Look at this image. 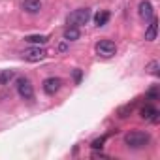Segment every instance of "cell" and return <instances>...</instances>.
I'll list each match as a JSON object with an SVG mask.
<instances>
[{
    "label": "cell",
    "instance_id": "16",
    "mask_svg": "<svg viewBox=\"0 0 160 160\" xmlns=\"http://www.w3.org/2000/svg\"><path fill=\"white\" fill-rule=\"evenodd\" d=\"M104 141H106V136H102L100 139H94V141L91 143V147H92V149H102V147H104Z\"/></svg>",
    "mask_w": 160,
    "mask_h": 160
},
{
    "label": "cell",
    "instance_id": "14",
    "mask_svg": "<svg viewBox=\"0 0 160 160\" xmlns=\"http://www.w3.org/2000/svg\"><path fill=\"white\" fill-rule=\"evenodd\" d=\"M108 21H109V12H98V13L94 15V23H96V27H104Z\"/></svg>",
    "mask_w": 160,
    "mask_h": 160
},
{
    "label": "cell",
    "instance_id": "4",
    "mask_svg": "<svg viewBox=\"0 0 160 160\" xmlns=\"http://www.w3.org/2000/svg\"><path fill=\"white\" fill-rule=\"evenodd\" d=\"M17 92L23 100H32L34 98V87L27 77H19L17 79Z\"/></svg>",
    "mask_w": 160,
    "mask_h": 160
},
{
    "label": "cell",
    "instance_id": "17",
    "mask_svg": "<svg viewBox=\"0 0 160 160\" xmlns=\"http://www.w3.org/2000/svg\"><path fill=\"white\" fill-rule=\"evenodd\" d=\"M68 43H70V42H66V40H64L62 43H58V51H60V53H64V51L68 49Z\"/></svg>",
    "mask_w": 160,
    "mask_h": 160
},
{
    "label": "cell",
    "instance_id": "2",
    "mask_svg": "<svg viewBox=\"0 0 160 160\" xmlns=\"http://www.w3.org/2000/svg\"><path fill=\"white\" fill-rule=\"evenodd\" d=\"M91 10L89 8H77L73 10L70 15H68V27H81V25H87L89 19H91Z\"/></svg>",
    "mask_w": 160,
    "mask_h": 160
},
{
    "label": "cell",
    "instance_id": "13",
    "mask_svg": "<svg viewBox=\"0 0 160 160\" xmlns=\"http://www.w3.org/2000/svg\"><path fill=\"white\" fill-rule=\"evenodd\" d=\"M13 77H15L13 70H0V85H8Z\"/></svg>",
    "mask_w": 160,
    "mask_h": 160
},
{
    "label": "cell",
    "instance_id": "7",
    "mask_svg": "<svg viewBox=\"0 0 160 160\" xmlns=\"http://www.w3.org/2000/svg\"><path fill=\"white\" fill-rule=\"evenodd\" d=\"M138 13H139L141 19L151 21V19H152V4L149 2V0H143V2H139V6H138Z\"/></svg>",
    "mask_w": 160,
    "mask_h": 160
},
{
    "label": "cell",
    "instance_id": "10",
    "mask_svg": "<svg viewBox=\"0 0 160 160\" xmlns=\"http://www.w3.org/2000/svg\"><path fill=\"white\" fill-rule=\"evenodd\" d=\"M156 32H158V21L152 17V19H151V25H149L147 30H145V40H147V42L156 40Z\"/></svg>",
    "mask_w": 160,
    "mask_h": 160
},
{
    "label": "cell",
    "instance_id": "15",
    "mask_svg": "<svg viewBox=\"0 0 160 160\" xmlns=\"http://www.w3.org/2000/svg\"><path fill=\"white\" fill-rule=\"evenodd\" d=\"M158 68H160V66H158V62H156V60H152V62H149V64H147V68H145V70H147V73H151V75H158V73H160V72H158Z\"/></svg>",
    "mask_w": 160,
    "mask_h": 160
},
{
    "label": "cell",
    "instance_id": "9",
    "mask_svg": "<svg viewBox=\"0 0 160 160\" xmlns=\"http://www.w3.org/2000/svg\"><path fill=\"white\" fill-rule=\"evenodd\" d=\"M23 10L27 13H38L42 10V2H40V0H25V2H23Z\"/></svg>",
    "mask_w": 160,
    "mask_h": 160
},
{
    "label": "cell",
    "instance_id": "12",
    "mask_svg": "<svg viewBox=\"0 0 160 160\" xmlns=\"http://www.w3.org/2000/svg\"><path fill=\"white\" fill-rule=\"evenodd\" d=\"M79 36H81V32H79L77 27H68V28L64 30V40H66V42H75Z\"/></svg>",
    "mask_w": 160,
    "mask_h": 160
},
{
    "label": "cell",
    "instance_id": "5",
    "mask_svg": "<svg viewBox=\"0 0 160 160\" xmlns=\"http://www.w3.org/2000/svg\"><path fill=\"white\" fill-rule=\"evenodd\" d=\"M21 55H23V58H25V60H28V62H40V60H43V58H45L47 51H45L43 47H40V45H34V47L25 49Z\"/></svg>",
    "mask_w": 160,
    "mask_h": 160
},
{
    "label": "cell",
    "instance_id": "18",
    "mask_svg": "<svg viewBox=\"0 0 160 160\" xmlns=\"http://www.w3.org/2000/svg\"><path fill=\"white\" fill-rule=\"evenodd\" d=\"M73 77H75V83L81 81V70H75V72H73Z\"/></svg>",
    "mask_w": 160,
    "mask_h": 160
},
{
    "label": "cell",
    "instance_id": "3",
    "mask_svg": "<svg viewBox=\"0 0 160 160\" xmlns=\"http://www.w3.org/2000/svg\"><path fill=\"white\" fill-rule=\"evenodd\" d=\"M94 49H96V55L102 57V58H111V57H115V53H117V45H115V42H111V40H100Z\"/></svg>",
    "mask_w": 160,
    "mask_h": 160
},
{
    "label": "cell",
    "instance_id": "11",
    "mask_svg": "<svg viewBox=\"0 0 160 160\" xmlns=\"http://www.w3.org/2000/svg\"><path fill=\"white\" fill-rule=\"evenodd\" d=\"M25 42H28L32 45H45L49 42V36H45V34H32V36H27Z\"/></svg>",
    "mask_w": 160,
    "mask_h": 160
},
{
    "label": "cell",
    "instance_id": "8",
    "mask_svg": "<svg viewBox=\"0 0 160 160\" xmlns=\"http://www.w3.org/2000/svg\"><path fill=\"white\" fill-rule=\"evenodd\" d=\"M158 109L154 108V106H151V104H147L143 109H141V117L145 119V121H151V122H158Z\"/></svg>",
    "mask_w": 160,
    "mask_h": 160
},
{
    "label": "cell",
    "instance_id": "1",
    "mask_svg": "<svg viewBox=\"0 0 160 160\" xmlns=\"http://www.w3.org/2000/svg\"><path fill=\"white\" fill-rule=\"evenodd\" d=\"M151 141V136L147 132H139V130H132L128 134H124V145L130 149H143L147 147Z\"/></svg>",
    "mask_w": 160,
    "mask_h": 160
},
{
    "label": "cell",
    "instance_id": "6",
    "mask_svg": "<svg viewBox=\"0 0 160 160\" xmlns=\"http://www.w3.org/2000/svg\"><path fill=\"white\" fill-rule=\"evenodd\" d=\"M60 87H62V79L60 77H47L45 81H43V92L49 94V96H53L55 92H58Z\"/></svg>",
    "mask_w": 160,
    "mask_h": 160
}]
</instances>
